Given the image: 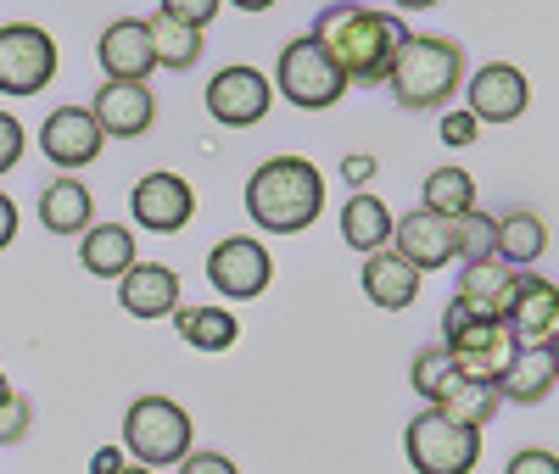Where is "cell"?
<instances>
[{
	"instance_id": "obj_1",
	"label": "cell",
	"mask_w": 559,
	"mask_h": 474,
	"mask_svg": "<svg viewBox=\"0 0 559 474\" xmlns=\"http://www.w3.org/2000/svg\"><path fill=\"white\" fill-rule=\"evenodd\" d=\"M313 39L347 84L369 89V84H386L392 57L403 45V23L392 12H376V7H331V12H319Z\"/></svg>"
},
{
	"instance_id": "obj_2",
	"label": "cell",
	"mask_w": 559,
	"mask_h": 474,
	"mask_svg": "<svg viewBox=\"0 0 559 474\" xmlns=\"http://www.w3.org/2000/svg\"><path fill=\"white\" fill-rule=\"evenodd\" d=\"M247 212L269 234H302L324 212V173L308 157H269L247 179Z\"/></svg>"
},
{
	"instance_id": "obj_3",
	"label": "cell",
	"mask_w": 559,
	"mask_h": 474,
	"mask_svg": "<svg viewBox=\"0 0 559 474\" xmlns=\"http://www.w3.org/2000/svg\"><path fill=\"white\" fill-rule=\"evenodd\" d=\"M464 84V45L442 34H403L386 89L397 95L403 112H442Z\"/></svg>"
},
{
	"instance_id": "obj_4",
	"label": "cell",
	"mask_w": 559,
	"mask_h": 474,
	"mask_svg": "<svg viewBox=\"0 0 559 474\" xmlns=\"http://www.w3.org/2000/svg\"><path fill=\"white\" fill-rule=\"evenodd\" d=\"M191 413H185L174 397H134L123 413V452L140 469H174L191 458Z\"/></svg>"
},
{
	"instance_id": "obj_5",
	"label": "cell",
	"mask_w": 559,
	"mask_h": 474,
	"mask_svg": "<svg viewBox=\"0 0 559 474\" xmlns=\"http://www.w3.org/2000/svg\"><path fill=\"white\" fill-rule=\"evenodd\" d=\"M442 352L453 357V368L464 374V379H476V386H498L503 379V368L515 363V341H509V329H503V318H471L459 302H448V313H442Z\"/></svg>"
},
{
	"instance_id": "obj_6",
	"label": "cell",
	"mask_w": 559,
	"mask_h": 474,
	"mask_svg": "<svg viewBox=\"0 0 559 474\" xmlns=\"http://www.w3.org/2000/svg\"><path fill=\"white\" fill-rule=\"evenodd\" d=\"M269 89H280L297 112H331L342 95H347V78L336 73L331 57L319 51V39L302 34V39H292L286 51H280V62H274V84H269Z\"/></svg>"
},
{
	"instance_id": "obj_7",
	"label": "cell",
	"mask_w": 559,
	"mask_h": 474,
	"mask_svg": "<svg viewBox=\"0 0 559 474\" xmlns=\"http://www.w3.org/2000/svg\"><path fill=\"white\" fill-rule=\"evenodd\" d=\"M403 452H408L414 474H471L481 463V436L464 430V424H453L448 413L426 408V413L408 418Z\"/></svg>"
},
{
	"instance_id": "obj_8",
	"label": "cell",
	"mask_w": 559,
	"mask_h": 474,
	"mask_svg": "<svg viewBox=\"0 0 559 474\" xmlns=\"http://www.w3.org/2000/svg\"><path fill=\"white\" fill-rule=\"evenodd\" d=\"M57 78V39L34 23L0 28V95H39Z\"/></svg>"
},
{
	"instance_id": "obj_9",
	"label": "cell",
	"mask_w": 559,
	"mask_h": 474,
	"mask_svg": "<svg viewBox=\"0 0 559 474\" xmlns=\"http://www.w3.org/2000/svg\"><path fill=\"white\" fill-rule=\"evenodd\" d=\"M269 279H274V257H269L263 241H252V234H224V241L207 252V284L224 302L263 296Z\"/></svg>"
},
{
	"instance_id": "obj_10",
	"label": "cell",
	"mask_w": 559,
	"mask_h": 474,
	"mask_svg": "<svg viewBox=\"0 0 559 474\" xmlns=\"http://www.w3.org/2000/svg\"><path fill=\"white\" fill-rule=\"evenodd\" d=\"M269 101H274L269 73H258L247 62L207 78V118L224 123V129H252L258 118H269Z\"/></svg>"
},
{
	"instance_id": "obj_11",
	"label": "cell",
	"mask_w": 559,
	"mask_h": 474,
	"mask_svg": "<svg viewBox=\"0 0 559 474\" xmlns=\"http://www.w3.org/2000/svg\"><path fill=\"white\" fill-rule=\"evenodd\" d=\"M503 329L521 352H554V336H559V291L554 279H537V274H521L515 284V302L503 313Z\"/></svg>"
},
{
	"instance_id": "obj_12",
	"label": "cell",
	"mask_w": 559,
	"mask_h": 474,
	"mask_svg": "<svg viewBox=\"0 0 559 474\" xmlns=\"http://www.w3.org/2000/svg\"><path fill=\"white\" fill-rule=\"evenodd\" d=\"M129 207H134V223H140V229L174 234V229H185V223L197 218V190L185 184L179 173L157 168V173H146V179H134Z\"/></svg>"
},
{
	"instance_id": "obj_13",
	"label": "cell",
	"mask_w": 559,
	"mask_h": 474,
	"mask_svg": "<svg viewBox=\"0 0 559 474\" xmlns=\"http://www.w3.org/2000/svg\"><path fill=\"white\" fill-rule=\"evenodd\" d=\"M464 89H471V107L464 112H471L476 123H515L532 107V84L515 62H487L481 73L464 78Z\"/></svg>"
},
{
	"instance_id": "obj_14",
	"label": "cell",
	"mask_w": 559,
	"mask_h": 474,
	"mask_svg": "<svg viewBox=\"0 0 559 474\" xmlns=\"http://www.w3.org/2000/svg\"><path fill=\"white\" fill-rule=\"evenodd\" d=\"M39 151H45V162L68 168V179L96 162L102 157V129L90 118V107H57L39 129Z\"/></svg>"
},
{
	"instance_id": "obj_15",
	"label": "cell",
	"mask_w": 559,
	"mask_h": 474,
	"mask_svg": "<svg viewBox=\"0 0 559 474\" xmlns=\"http://www.w3.org/2000/svg\"><path fill=\"white\" fill-rule=\"evenodd\" d=\"M96 62L107 73V84H146L152 62V39H146V17H118L102 28L96 39Z\"/></svg>"
},
{
	"instance_id": "obj_16",
	"label": "cell",
	"mask_w": 559,
	"mask_h": 474,
	"mask_svg": "<svg viewBox=\"0 0 559 474\" xmlns=\"http://www.w3.org/2000/svg\"><path fill=\"white\" fill-rule=\"evenodd\" d=\"M90 118H96L102 139H140L157 123V101L146 84H102L90 101Z\"/></svg>"
},
{
	"instance_id": "obj_17",
	"label": "cell",
	"mask_w": 559,
	"mask_h": 474,
	"mask_svg": "<svg viewBox=\"0 0 559 474\" xmlns=\"http://www.w3.org/2000/svg\"><path fill=\"white\" fill-rule=\"evenodd\" d=\"M392 246H397V257L414 268V274H431V268H448V263H459L453 257V223L448 218H437V212H408L403 223H392Z\"/></svg>"
},
{
	"instance_id": "obj_18",
	"label": "cell",
	"mask_w": 559,
	"mask_h": 474,
	"mask_svg": "<svg viewBox=\"0 0 559 474\" xmlns=\"http://www.w3.org/2000/svg\"><path fill=\"white\" fill-rule=\"evenodd\" d=\"M515 284H521L515 268H503L498 257H481V263H464V268H459L453 302L471 313V318H503L509 302H515Z\"/></svg>"
},
{
	"instance_id": "obj_19",
	"label": "cell",
	"mask_w": 559,
	"mask_h": 474,
	"mask_svg": "<svg viewBox=\"0 0 559 474\" xmlns=\"http://www.w3.org/2000/svg\"><path fill=\"white\" fill-rule=\"evenodd\" d=\"M179 274L168 263H134L123 279H118V302L123 313L134 318H174L179 313Z\"/></svg>"
},
{
	"instance_id": "obj_20",
	"label": "cell",
	"mask_w": 559,
	"mask_h": 474,
	"mask_svg": "<svg viewBox=\"0 0 559 474\" xmlns=\"http://www.w3.org/2000/svg\"><path fill=\"white\" fill-rule=\"evenodd\" d=\"M543 252H548V223H543L532 207H515V212L492 218V257H498L503 268L526 274Z\"/></svg>"
},
{
	"instance_id": "obj_21",
	"label": "cell",
	"mask_w": 559,
	"mask_h": 474,
	"mask_svg": "<svg viewBox=\"0 0 559 474\" xmlns=\"http://www.w3.org/2000/svg\"><path fill=\"white\" fill-rule=\"evenodd\" d=\"M364 296L386 313H408L414 296H419V274L397 252H369L364 257Z\"/></svg>"
},
{
	"instance_id": "obj_22",
	"label": "cell",
	"mask_w": 559,
	"mask_h": 474,
	"mask_svg": "<svg viewBox=\"0 0 559 474\" xmlns=\"http://www.w3.org/2000/svg\"><path fill=\"white\" fill-rule=\"evenodd\" d=\"M554 386H559V357L554 352H515V363L503 368V379L492 391H498V402L537 408V402L554 397Z\"/></svg>"
},
{
	"instance_id": "obj_23",
	"label": "cell",
	"mask_w": 559,
	"mask_h": 474,
	"mask_svg": "<svg viewBox=\"0 0 559 474\" xmlns=\"http://www.w3.org/2000/svg\"><path fill=\"white\" fill-rule=\"evenodd\" d=\"M39 223L45 234H84L96 223V196L79 179H51L39 190Z\"/></svg>"
},
{
	"instance_id": "obj_24",
	"label": "cell",
	"mask_w": 559,
	"mask_h": 474,
	"mask_svg": "<svg viewBox=\"0 0 559 474\" xmlns=\"http://www.w3.org/2000/svg\"><path fill=\"white\" fill-rule=\"evenodd\" d=\"M79 263L96 279H123L134 268V234L123 223H90L79 234Z\"/></svg>"
},
{
	"instance_id": "obj_25",
	"label": "cell",
	"mask_w": 559,
	"mask_h": 474,
	"mask_svg": "<svg viewBox=\"0 0 559 474\" xmlns=\"http://www.w3.org/2000/svg\"><path fill=\"white\" fill-rule=\"evenodd\" d=\"M392 223H397V218L386 212L381 196H369V190H353L347 207H342V241H347L353 252H386Z\"/></svg>"
},
{
	"instance_id": "obj_26",
	"label": "cell",
	"mask_w": 559,
	"mask_h": 474,
	"mask_svg": "<svg viewBox=\"0 0 559 474\" xmlns=\"http://www.w3.org/2000/svg\"><path fill=\"white\" fill-rule=\"evenodd\" d=\"M174 329H179V341H191L197 352H229L241 341V324L229 307H179Z\"/></svg>"
},
{
	"instance_id": "obj_27",
	"label": "cell",
	"mask_w": 559,
	"mask_h": 474,
	"mask_svg": "<svg viewBox=\"0 0 559 474\" xmlns=\"http://www.w3.org/2000/svg\"><path fill=\"white\" fill-rule=\"evenodd\" d=\"M146 39H152V62L168 68V73H185V68H197V62H202V34L168 23L163 12L146 17Z\"/></svg>"
},
{
	"instance_id": "obj_28",
	"label": "cell",
	"mask_w": 559,
	"mask_h": 474,
	"mask_svg": "<svg viewBox=\"0 0 559 474\" xmlns=\"http://www.w3.org/2000/svg\"><path fill=\"white\" fill-rule=\"evenodd\" d=\"M426 212H437V218H459V212H471L476 207V179L464 173L459 162H442L437 173H426Z\"/></svg>"
},
{
	"instance_id": "obj_29",
	"label": "cell",
	"mask_w": 559,
	"mask_h": 474,
	"mask_svg": "<svg viewBox=\"0 0 559 474\" xmlns=\"http://www.w3.org/2000/svg\"><path fill=\"white\" fill-rule=\"evenodd\" d=\"M498 408H503V402H498V391H492V386H476V379H459V386L442 397V408H437V413H448L453 424H464V430H476V436H481L487 424L498 418Z\"/></svg>"
},
{
	"instance_id": "obj_30",
	"label": "cell",
	"mask_w": 559,
	"mask_h": 474,
	"mask_svg": "<svg viewBox=\"0 0 559 474\" xmlns=\"http://www.w3.org/2000/svg\"><path fill=\"white\" fill-rule=\"evenodd\" d=\"M408 379H414V391L419 397H426V408H442V397L459 386V368H453V357L442 352V347H426V352H419L414 357V368H408Z\"/></svg>"
},
{
	"instance_id": "obj_31",
	"label": "cell",
	"mask_w": 559,
	"mask_h": 474,
	"mask_svg": "<svg viewBox=\"0 0 559 474\" xmlns=\"http://www.w3.org/2000/svg\"><path fill=\"white\" fill-rule=\"evenodd\" d=\"M448 223H453V257H459V263L492 257V212L471 207V212H459V218H448Z\"/></svg>"
},
{
	"instance_id": "obj_32",
	"label": "cell",
	"mask_w": 559,
	"mask_h": 474,
	"mask_svg": "<svg viewBox=\"0 0 559 474\" xmlns=\"http://www.w3.org/2000/svg\"><path fill=\"white\" fill-rule=\"evenodd\" d=\"M168 23H179V28H207L213 17H218V0H163V7H157Z\"/></svg>"
},
{
	"instance_id": "obj_33",
	"label": "cell",
	"mask_w": 559,
	"mask_h": 474,
	"mask_svg": "<svg viewBox=\"0 0 559 474\" xmlns=\"http://www.w3.org/2000/svg\"><path fill=\"white\" fill-rule=\"evenodd\" d=\"M28 424H34V408L12 391L7 402H0V447H12V441H23L28 436Z\"/></svg>"
},
{
	"instance_id": "obj_34",
	"label": "cell",
	"mask_w": 559,
	"mask_h": 474,
	"mask_svg": "<svg viewBox=\"0 0 559 474\" xmlns=\"http://www.w3.org/2000/svg\"><path fill=\"white\" fill-rule=\"evenodd\" d=\"M23 146H28V134L12 112H0V173H12L23 162Z\"/></svg>"
},
{
	"instance_id": "obj_35",
	"label": "cell",
	"mask_w": 559,
	"mask_h": 474,
	"mask_svg": "<svg viewBox=\"0 0 559 474\" xmlns=\"http://www.w3.org/2000/svg\"><path fill=\"white\" fill-rule=\"evenodd\" d=\"M476 134H481V123H476L471 112H453V107H448V118H442V146L464 151V146H476Z\"/></svg>"
},
{
	"instance_id": "obj_36",
	"label": "cell",
	"mask_w": 559,
	"mask_h": 474,
	"mask_svg": "<svg viewBox=\"0 0 559 474\" xmlns=\"http://www.w3.org/2000/svg\"><path fill=\"white\" fill-rule=\"evenodd\" d=\"M503 474H559V458H554L548 447H526V452L509 458V469H503Z\"/></svg>"
},
{
	"instance_id": "obj_37",
	"label": "cell",
	"mask_w": 559,
	"mask_h": 474,
	"mask_svg": "<svg viewBox=\"0 0 559 474\" xmlns=\"http://www.w3.org/2000/svg\"><path fill=\"white\" fill-rule=\"evenodd\" d=\"M179 474H241V469L229 463L224 452H191V458L179 463Z\"/></svg>"
},
{
	"instance_id": "obj_38",
	"label": "cell",
	"mask_w": 559,
	"mask_h": 474,
	"mask_svg": "<svg viewBox=\"0 0 559 474\" xmlns=\"http://www.w3.org/2000/svg\"><path fill=\"white\" fill-rule=\"evenodd\" d=\"M12 241H17V202L0 196V252H7Z\"/></svg>"
},
{
	"instance_id": "obj_39",
	"label": "cell",
	"mask_w": 559,
	"mask_h": 474,
	"mask_svg": "<svg viewBox=\"0 0 559 474\" xmlns=\"http://www.w3.org/2000/svg\"><path fill=\"white\" fill-rule=\"evenodd\" d=\"M118 469H123V447H102L90 458V474H118Z\"/></svg>"
},
{
	"instance_id": "obj_40",
	"label": "cell",
	"mask_w": 559,
	"mask_h": 474,
	"mask_svg": "<svg viewBox=\"0 0 559 474\" xmlns=\"http://www.w3.org/2000/svg\"><path fill=\"white\" fill-rule=\"evenodd\" d=\"M342 173H347V179H353V190H358L369 173H376V157H347V162H342Z\"/></svg>"
},
{
	"instance_id": "obj_41",
	"label": "cell",
	"mask_w": 559,
	"mask_h": 474,
	"mask_svg": "<svg viewBox=\"0 0 559 474\" xmlns=\"http://www.w3.org/2000/svg\"><path fill=\"white\" fill-rule=\"evenodd\" d=\"M118 474H152V469H140V463H123V469H118Z\"/></svg>"
},
{
	"instance_id": "obj_42",
	"label": "cell",
	"mask_w": 559,
	"mask_h": 474,
	"mask_svg": "<svg viewBox=\"0 0 559 474\" xmlns=\"http://www.w3.org/2000/svg\"><path fill=\"white\" fill-rule=\"evenodd\" d=\"M12 397V386H7V374H0V402H7Z\"/></svg>"
}]
</instances>
